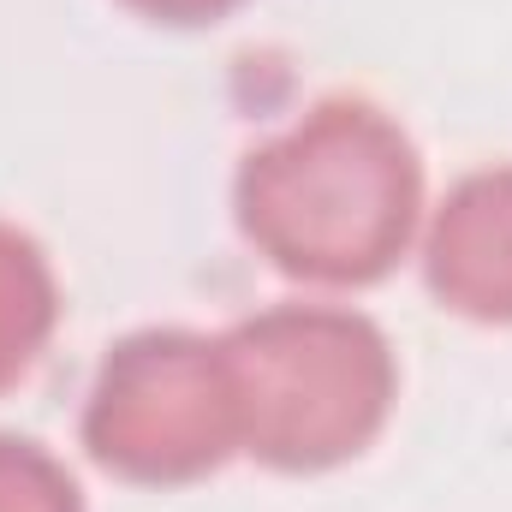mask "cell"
<instances>
[{
	"label": "cell",
	"instance_id": "3957f363",
	"mask_svg": "<svg viewBox=\"0 0 512 512\" xmlns=\"http://www.w3.org/2000/svg\"><path fill=\"white\" fill-rule=\"evenodd\" d=\"M84 447L108 477L143 489H179L221 471L239 453L221 334L137 328L108 346L84 399Z\"/></svg>",
	"mask_w": 512,
	"mask_h": 512
},
{
	"label": "cell",
	"instance_id": "6da1fadb",
	"mask_svg": "<svg viewBox=\"0 0 512 512\" xmlns=\"http://www.w3.org/2000/svg\"><path fill=\"white\" fill-rule=\"evenodd\" d=\"M239 233L310 286H376L423 215V155L370 96H322L233 179Z\"/></svg>",
	"mask_w": 512,
	"mask_h": 512
},
{
	"label": "cell",
	"instance_id": "277c9868",
	"mask_svg": "<svg viewBox=\"0 0 512 512\" xmlns=\"http://www.w3.org/2000/svg\"><path fill=\"white\" fill-rule=\"evenodd\" d=\"M423 280L441 310L512 328V167L465 173L423 239Z\"/></svg>",
	"mask_w": 512,
	"mask_h": 512
},
{
	"label": "cell",
	"instance_id": "5b68a950",
	"mask_svg": "<svg viewBox=\"0 0 512 512\" xmlns=\"http://www.w3.org/2000/svg\"><path fill=\"white\" fill-rule=\"evenodd\" d=\"M54 328H60L54 262L24 227L0 221V393L42 364Z\"/></svg>",
	"mask_w": 512,
	"mask_h": 512
},
{
	"label": "cell",
	"instance_id": "8992f818",
	"mask_svg": "<svg viewBox=\"0 0 512 512\" xmlns=\"http://www.w3.org/2000/svg\"><path fill=\"white\" fill-rule=\"evenodd\" d=\"M0 512H84V489L42 441L0 429Z\"/></svg>",
	"mask_w": 512,
	"mask_h": 512
},
{
	"label": "cell",
	"instance_id": "52a82bcc",
	"mask_svg": "<svg viewBox=\"0 0 512 512\" xmlns=\"http://www.w3.org/2000/svg\"><path fill=\"white\" fill-rule=\"evenodd\" d=\"M149 24H173V30H197V24H221L227 12H239L245 0H120Z\"/></svg>",
	"mask_w": 512,
	"mask_h": 512
},
{
	"label": "cell",
	"instance_id": "7a4b0ae2",
	"mask_svg": "<svg viewBox=\"0 0 512 512\" xmlns=\"http://www.w3.org/2000/svg\"><path fill=\"white\" fill-rule=\"evenodd\" d=\"M239 447L268 471H334L387 429L399 370L364 310L274 304L221 334Z\"/></svg>",
	"mask_w": 512,
	"mask_h": 512
}]
</instances>
